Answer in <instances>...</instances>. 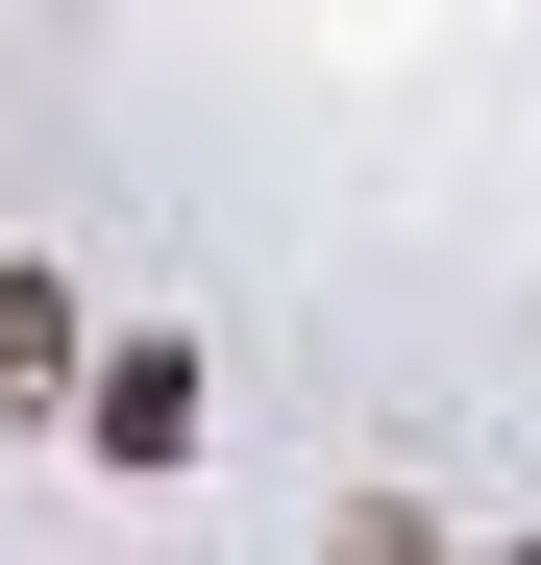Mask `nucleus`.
I'll return each instance as SVG.
<instances>
[{"instance_id":"f257e3e1","label":"nucleus","mask_w":541,"mask_h":565,"mask_svg":"<svg viewBox=\"0 0 541 565\" xmlns=\"http://www.w3.org/2000/svg\"><path fill=\"white\" fill-rule=\"evenodd\" d=\"M74 394V296H50V270H0V418H50Z\"/></svg>"},{"instance_id":"f03ea898","label":"nucleus","mask_w":541,"mask_h":565,"mask_svg":"<svg viewBox=\"0 0 541 565\" xmlns=\"http://www.w3.org/2000/svg\"><path fill=\"white\" fill-rule=\"evenodd\" d=\"M344 565H468V541H443L418 492H370V516H344Z\"/></svg>"},{"instance_id":"7ed1b4c3","label":"nucleus","mask_w":541,"mask_h":565,"mask_svg":"<svg viewBox=\"0 0 541 565\" xmlns=\"http://www.w3.org/2000/svg\"><path fill=\"white\" fill-rule=\"evenodd\" d=\"M517 565H541V541H517Z\"/></svg>"}]
</instances>
